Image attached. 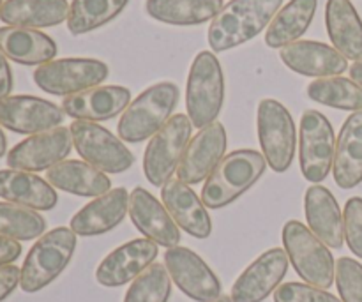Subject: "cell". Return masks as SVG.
<instances>
[{
	"label": "cell",
	"mask_w": 362,
	"mask_h": 302,
	"mask_svg": "<svg viewBox=\"0 0 362 302\" xmlns=\"http://www.w3.org/2000/svg\"><path fill=\"white\" fill-rule=\"evenodd\" d=\"M281 6L283 0H230L209 27L207 41L212 52H226L257 37Z\"/></svg>",
	"instance_id": "6da1fadb"
},
{
	"label": "cell",
	"mask_w": 362,
	"mask_h": 302,
	"mask_svg": "<svg viewBox=\"0 0 362 302\" xmlns=\"http://www.w3.org/2000/svg\"><path fill=\"white\" fill-rule=\"evenodd\" d=\"M267 168L264 154L253 149H240L226 154L202 187V202L207 209H221L235 202L258 182Z\"/></svg>",
	"instance_id": "7a4b0ae2"
},
{
	"label": "cell",
	"mask_w": 362,
	"mask_h": 302,
	"mask_svg": "<svg viewBox=\"0 0 362 302\" xmlns=\"http://www.w3.org/2000/svg\"><path fill=\"white\" fill-rule=\"evenodd\" d=\"M179 94V87L173 81H159L145 88L120 117L117 126L120 140L140 144L154 137L172 119Z\"/></svg>",
	"instance_id": "3957f363"
},
{
	"label": "cell",
	"mask_w": 362,
	"mask_h": 302,
	"mask_svg": "<svg viewBox=\"0 0 362 302\" xmlns=\"http://www.w3.org/2000/svg\"><path fill=\"white\" fill-rule=\"evenodd\" d=\"M76 233L67 226H57L39 237L21 267L20 286L25 294H35L55 281L73 258Z\"/></svg>",
	"instance_id": "277c9868"
},
{
	"label": "cell",
	"mask_w": 362,
	"mask_h": 302,
	"mask_svg": "<svg viewBox=\"0 0 362 302\" xmlns=\"http://www.w3.org/2000/svg\"><path fill=\"white\" fill-rule=\"evenodd\" d=\"M225 103V74L218 57L200 52L191 64L186 88V108L191 124L200 129L216 122Z\"/></svg>",
	"instance_id": "5b68a950"
},
{
	"label": "cell",
	"mask_w": 362,
	"mask_h": 302,
	"mask_svg": "<svg viewBox=\"0 0 362 302\" xmlns=\"http://www.w3.org/2000/svg\"><path fill=\"white\" fill-rule=\"evenodd\" d=\"M283 246L290 264L308 285L329 290L336 279V262L329 248L300 221L283 226Z\"/></svg>",
	"instance_id": "8992f818"
},
{
	"label": "cell",
	"mask_w": 362,
	"mask_h": 302,
	"mask_svg": "<svg viewBox=\"0 0 362 302\" xmlns=\"http://www.w3.org/2000/svg\"><path fill=\"white\" fill-rule=\"evenodd\" d=\"M258 140L267 166L276 173L290 168L296 156L297 133L292 115L276 99H262L258 105Z\"/></svg>",
	"instance_id": "52a82bcc"
},
{
	"label": "cell",
	"mask_w": 362,
	"mask_h": 302,
	"mask_svg": "<svg viewBox=\"0 0 362 302\" xmlns=\"http://www.w3.org/2000/svg\"><path fill=\"white\" fill-rule=\"evenodd\" d=\"M191 131L193 124L189 117L177 113L151 138L144 154V173L148 182L163 187L177 173L191 140Z\"/></svg>",
	"instance_id": "ba28073f"
},
{
	"label": "cell",
	"mask_w": 362,
	"mask_h": 302,
	"mask_svg": "<svg viewBox=\"0 0 362 302\" xmlns=\"http://www.w3.org/2000/svg\"><path fill=\"white\" fill-rule=\"evenodd\" d=\"M334 129L324 113L306 110L300 117L299 159L304 179L320 184L327 179L334 165Z\"/></svg>",
	"instance_id": "9c48e42d"
},
{
	"label": "cell",
	"mask_w": 362,
	"mask_h": 302,
	"mask_svg": "<svg viewBox=\"0 0 362 302\" xmlns=\"http://www.w3.org/2000/svg\"><path fill=\"white\" fill-rule=\"evenodd\" d=\"M69 129L74 149L88 165L105 173H122L133 166V152L120 138L98 122L74 120Z\"/></svg>",
	"instance_id": "30bf717a"
},
{
	"label": "cell",
	"mask_w": 362,
	"mask_h": 302,
	"mask_svg": "<svg viewBox=\"0 0 362 302\" xmlns=\"http://www.w3.org/2000/svg\"><path fill=\"white\" fill-rule=\"evenodd\" d=\"M108 66L98 59H55L34 71V81L52 95H73L98 87L108 78Z\"/></svg>",
	"instance_id": "8fae6325"
},
{
	"label": "cell",
	"mask_w": 362,
	"mask_h": 302,
	"mask_svg": "<svg viewBox=\"0 0 362 302\" xmlns=\"http://www.w3.org/2000/svg\"><path fill=\"white\" fill-rule=\"evenodd\" d=\"M69 127H53L42 133L32 134L7 152V166L21 172H41L66 161L73 149Z\"/></svg>",
	"instance_id": "7c38bea8"
},
{
	"label": "cell",
	"mask_w": 362,
	"mask_h": 302,
	"mask_svg": "<svg viewBox=\"0 0 362 302\" xmlns=\"http://www.w3.org/2000/svg\"><path fill=\"white\" fill-rule=\"evenodd\" d=\"M165 265L172 281L182 294L197 302H212L221 297V283L200 255L184 246L165 253Z\"/></svg>",
	"instance_id": "4fadbf2b"
},
{
	"label": "cell",
	"mask_w": 362,
	"mask_h": 302,
	"mask_svg": "<svg viewBox=\"0 0 362 302\" xmlns=\"http://www.w3.org/2000/svg\"><path fill=\"white\" fill-rule=\"evenodd\" d=\"M64 110L35 95H7L0 99V126L18 134H37L59 127Z\"/></svg>",
	"instance_id": "5bb4252c"
},
{
	"label": "cell",
	"mask_w": 362,
	"mask_h": 302,
	"mask_svg": "<svg viewBox=\"0 0 362 302\" xmlns=\"http://www.w3.org/2000/svg\"><path fill=\"white\" fill-rule=\"evenodd\" d=\"M288 255L281 248H272L262 253L232 286L233 302H264L278 290L288 272Z\"/></svg>",
	"instance_id": "9a60e30c"
},
{
	"label": "cell",
	"mask_w": 362,
	"mask_h": 302,
	"mask_svg": "<svg viewBox=\"0 0 362 302\" xmlns=\"http://www.w3.org/2000/svg\"><path fill=\"white\" fill-rule=\"evenodd\" d=\"M226 129L221 122H212L193 137L177 168V179L186 184H200L214 172L225 158Z\"/></svg>",
	"instance_id": "2e32d148"
},
{
	"label": "cell",
	"mask_w": 362,
	"mask_h": 302,
	"mask_svg": "<svg viewBox=\"0 0 362 302\" xmlns=\"http://www.w3.org/2000/svg\"><path fill=\"white\" fill-rule=\"evenodd\" d=\"M158 244L148 239H133L113 250L95 269L99 285L117 289L134 281L158 258Z\"/></svg>",
	"instance_id": "e0dca14e"
},
{
	"label": "cell",
	"mask_w": 362,
	"mask_h": 302,
	"mask_svg": "<svg viewBox=\"0 0 362 302\" xmlns=\"http://www.w3.org/2000/svg\"><path fill=\"white\" fill-rule=\"evenodd\" d=\"M129 218L145 239L172 250L180 243V228L165 205L144 187H134L129 194Z\"/></svg>",
	"instance_id": "ac0fdd59"
},
{
	"label": "cell",
	"mask_w": 362,
	"mask_h": 302,
	"mask_svg": "<svg viewBox=\"0 0 362 302\" xmlns=\"http://www.w3.org/2000/svg\"><path fill=\"white\" fill-rule=\"evenodd\" d=\"M279 59L288 69L303 76H339L349 69V59L334 46L318 41H296L279 50Z\"/></svg>",
	"instance_id": "d6986e66"
},
{
	"label": "cell",
	"mask_w": 362,
	"mask_h": 302,
	"mask_svg": "<svg viewBox=\"0 0 362 302\" xmlns=\"http://www.w3.org/2000/svg\"><path fill=\"white\" fill-rule=\"evenodd\" d=\"M163 205L179 228L194 239H207L212 233V219L202 198L191 190L189 184L170 179L161 187Z\"/></svg>",
	"instance_id": "ffe728a7"
},
{
	"label": "cell",
	"mask_w": 362,
	"mask_h": 302,
	"mask_svg": "<svg viewBox=\"0 0 362 302\" xmlns=\"http://www.w3.org/2000/svg\"><path fill=\"white\" fill-rule=\"evenodd\" d=\"M129 103V88L120 85H98L78 94L67 95L62 101V110L74 120L103 122L124 113Z\"/></svg>",
	"instance_id": "44dd1931"
},
{
	"label": "cell",
	"mask_w": 362,
	"mask_h": 302,
	"mask_svg": "<svg viewBox=\"0 0 362 302\" xmlns=\"http://www.w3.org/2000/svg\"><path fill=\"white\" fill-rule=\"evenodd\" d=\"M129 212V193L124 187H113L94 198L71 218L69 228L76 236L94 237L110 232L124 221Z\"/></svg>",
	"instance_id": "7402d4cb"
},
{
	"label": "cell",
	"mask_w": 362,
	"mask_h": 302,
	"mask_svg": "<svg viewBox=\"0 0 362 302\" xmlns=\"http://www.w3.org/2000/svg\"><path fill=\"white\" fill-rule=\"evenodd\" d=\"M308 228L327 248L341 250L345 243V221L334 194L324 186L308 187L304 194Z\"/></svg>",
	"instance_id": "603a6c76"
},
{
	"label": "cell",
	"mask_w": 362,
	"mask_h": 302,
	"mask_svg": "<svg viewBox=\"0 0 362 302\" xmlns=\"http://www.w3.org/2000/svg\"><path fill=\"white\" fill-rule=\"evenodd\" d=\"M0 198L32 211H52L59 202L55 187L32 172L0 170Z\"/></svg>",
	"instance_id": "cb8c5ba5"
},
{
	"label": "cell",
	"mask_w": 362,
	"mask_h": 302,
	"mask_svg": "<svg viewBox=\"0 0 362 302\" xmlns=\"http://www.w3.org/2000/svg\"><path fill=\"white\" fill-rule=\"evenodd\" d=\"M46 180L55 190L76 197L98 198L112 190V180L105 172L80 159H66L46 170Z\"/></svg>",
	"instance_id": "d4e9b609"
},
{
	"label": "cell",
	"mask_w": 362,
	"mask_h": 302,
	"mask_svg": "<svg viewBox=\"0 0 362 302\" xmlns=\"http://www.w3.org/2000/svg\"><path fill=\"white\" fill-rule=\"evenodd\" d=\"M0 50L13 62L21 66H42L55 60L57 42L35 28L0 27Z\"/></svg>",
	"instance_id": "484cf974"
},
{
	"label": "cell",
	"mask_w": 362,
	"mask_h": 302,
	"mask_svg": "<svg viewBox=\"0 0 362 302\" xmlns=\"http://www.w3.org/2000/svg\"><path fill=\"white\" fill-rule=\"evenodd\" d=\"M332 173L341 190H352L362 182V110L354 112L339 131Z\"/></svg>",
	"instance_id": "4316f807"
},
{
	"label": "cell",
	"mask_w": 362,
	"mask_h": 302,
	"mask_svg": "<svg viewBox=\"0 0 362 302\" xmlns=\"http://www.w3.org/2000/svg\"><path fill=\"white\" fill-rule=\"evenodd\" d=\"M325 25L332 46L345 59H362V20L350 0H327Z\"/></svg>",
	"instance_id": "83f0119b"
},
{
	"label": "cell",
	"mask_w": 362,
	"mask_h": 302,
	"mask_svg": "<svg viewBox=\"0 0 362 302\" xmlns=\"http://www.w3.org/2000/svg\"><path fill=\"white\" fill-rule=\"evenodd\" d=\"M67 0H6L0 7V20L9 27L46 28L67 20Z\"/></svg>",
	"instance_id": "f1b7e54d"
},
{
	"label": "cell",
	"mask_w": 362,
	"mask_h": 302,
	"mask_svg": "<svg viewBox=\"0 0 362 302\" xmlns=\"http://www.w3.org/2000/svg\"><path fill=\"white\" fill-rule=\"evenodd\" d=\"M318 0H290L276 13L265 32V45L281 50L299 41L300 35L310 28L317 13Z\"/></svg>",
	"instance_id": "f546056e"
},
{
	"label": "cell",
	"mask_w": 362,
	"mask_h": 302,
	"mask_svg": "<svg viewBox=\"0 0 362 302\" xmlns=\"http://www.w3.org/2000/svg\"><path fill=\"white\" fill-rule=\"evenodd\" d=\"M223 0H147V14L161 23L200 25L214 20L216 14L223 9Z\"/></svg>",
	"instance_id": "4dcf8cb0"
},
{
	"label": "cell",
	"mask_w": 362,
	"mask_h": 302,
	"mask_svg": "<svg viewBox=\"0 0 362 302\" xmlns=\"http://www.w3.org/2000/svg\"><path fill=\"white\" fill-rule=\"evenodd\" d=\"M129 0H73L67 13V30L73 35L87 34L119 16Z\"/></svg>",
	"instance_id": "1f68e13d"
},
{
	"label": "cell",
	"mask_w": 362,
	"mask_h": 302,
	"mask_svg": "<svg viewBox=\"0 0 362 302\" xmlns=\"http://www.w3.org/2000/svg\"><path fill=\"white\" fill-rule=\"evenodd\" d=\"M308 95L313 101L331 106V108L346 110V112L362 110V87L352 78H318L308 85Z\"/></svg>",
	"instance_id": "d6a6232c"
},
{
	"label": "cell",
	"mask_w": 362,
	"mask_h": 302,
	"mask_svg": "<svg viewBox=\"0 0 362 302\" xmlns=\"http://www.w3.org/2000/svg\"><path fill=\"white\" fill-rule=\"evenodd\" d=\"M46 219L37 211L0 202V236L14 240H32L45 236Z\"/></svg>",
	"instance_id": "836d02e7"
},
{
	"label": "cell",
	"mask_w": 362,
	"mask_h": 302,
	"mask_svg": "<svg viewBox=\"0 0 362 302\" xmlns=\"http://www.w3.org/2000/svg\"><path fill=\"white\" fill-rule=\"evenodd\" d=\"M172 296V278L166 265L154 264L145 269L126 292L124 302H168Z\"/></svg>",
	"instance_id": "e575fe53"
},
{
	"label": "cell",
	"mask_w": 362,
	"mask_h": 302,
	"mask_svg": "<svg viewBox=\"0 0 362 302\" xmlns=\"http://www.w3.org/2000/svg\"><path fill=\"white\" fill-rule=\"evenodd\" d=\"M336 286L343 302H362V264L349 257L336 262Z\"/></svg>",
	"instance_id": "d590c367"
},
{
	"label": "cell",
	"mask_w": 362,
	"mask_h": 302,
	"mask_svg": "<svg viewBox=\"0 0 362 302\" xmlns=\"http://www.w3.org/2000/svg\"><path fill=\"white\" fill-rule=\"evenodd\" d=\"M274 302H343L331 292L308 283H283L274 292Z\"/></svg>",
	"instance_id": "8d00e7d4"
},
{
	"label": "cell",
	"mask_w": 362,
	"mask_h": 302,
	"mask_svg": "<svg viewBox=\"0 0 362 302\" xmlns=\"http://www.w3.org/2000/svg\"><path fill=\"white\" fill-rule=\"evenodd\" d=\"M345 221V240L350 251L362 260V198L352 197L343 212Z\"/></svg>",
	"instance_id": "74e56055"
},
{
	"label": "cell",
	"mask_w": 362,
	"mask_h": 302,
	"mask_svg": "<svg viewBox=\"0 0 362 302\" xmlns=\"http://www.w3.org/2000/svg\"><path fill=\"white\" fill-rule=\"evenodd\" d=\"M20 278L21 269H18L16 265L11 264L0 267V302L6 301L16 290V286L20 285Z\"/></svg>",
	"instance_id": "f35d334b"
},
{
	"label": "cell",
	"mask_w": 362,
	"mask_h": 302,
	"mask_svg": "<svg viewBox=\"0 0 362 302\" xmlns=\"http://www.w3.org/2000/svg\"><path fill=\"white\" fill-rule=\"evenodd\" d=\"M21 255V244L18 240L9 239V237L0 236V267L2 265H11L16 262Z\"/></svg>",
	"instance_id": "ab89813d"
},
{
	"label": "cell",
	"mask_w": 362,
	"mask_h": 302,
	"mask_svg": "<svg viewBox=\"0 0 362 302\" xmlns=\"http://www.w3.org/2000/svg\"><path fill=\"white\" fill-rule=\"evenodd\" d=\"M13 91V71H11L7 57L0 50V99L7 98Z\"/></svg>",
	"instance_id": "60d3db41"
},
{
	"label": "cell",
	"mask_w": 362,
	"mask_h": 302,
	"mask_svg": "<svg viewBox=\"0 0 362 302\" xmlns=\"http://www.w3.org/2000/svg\"><path fill=\"white\" fill-rule=\"evenodd\" d=\"M350 78L362 87V59L356 60V62L352 64V67H350Z\"/></svg>",
	"instance_id": "b9f144b4"
},
{
	"label": "cell",
	"mask_w": 362,
	"mask_h": 302,
	"mask_svg": "<svg viewBox=\"0 0 362 302\" xmlns=\"http://www.w3.org/2000/svg\"><path fill=\"white\" fill-rule=\"evenodd\" d=\"M6 149H7V138H6V133L2 131V126H0V158L6 156Z\"/></svg>",
	"instance_id": "7bdbcfd3"
},
{
	"label": "cell",
	"mask_w": 362,
	"mask_h": 302,
	"mask_svg": "<svg viewBox=\"0 0 362 302\" xmlns=\"http://www.w3.org/2000/svg\"><path fill=\"white\" fill-rule=\"evenodd\" d=\"M212 302H233V301H232V297H228V296H221V297H218V299L212 301Z\"/></svg>",
	"instance_id": "ee69618b"
},
{
	"label": "cell",
	"mask_w": 362,
	"mask_h": 302,
	"mask_svg": "<svg viewBox=\"0 0 362 302\" xmlns=\"http://www.w3.org/2000/svg\"><path fill=\"white\" fill-rule=\"evenodd\" d=\"M2 4H4V0H0V7H2Z\"/></svg>",
	"instance_id": "f6af8a7d"
}]
</instances>
